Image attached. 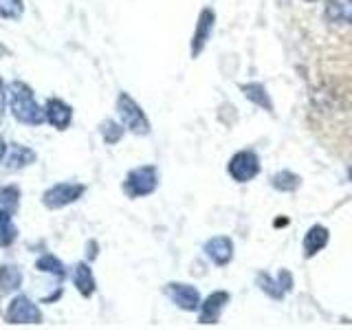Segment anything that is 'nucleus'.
I'll return each instance as SVG.
<instances>
[{"label":"nucleus","instance_id":"f257e3e1","mask_svg":"<svg viewBox=\"0 0 352 330\" xmlns=\"http://www.w3.org/2000/svg\"><path fill=\"white\" fill-rule=\"evenodd\" d=\"M7 97H9V110L16 121L25 126H42L47 121L44 108L36 102L31 86L27 82L14 80L7 86Z\"/></svg>","mask_w":352,"mask_h":330},{"label":"nucleus","instance_id":"f03ea898","mask_svg":"<svg viewBox=\"0 0 352 330\" xmlns=\"http://www.w3.org/2000/svg\"><path fill=\"white\" fill-rule=\"evenodd\" d=\"M121 190L128 198L137 201V198H146L159 190V170L157 165H139V168H132L124 183H121Z\"/></svg>","mask_w":352,"mask_h":330},{"label":"nucleus","instance_id":"7ed1b4c3","mask_svg":"<svg viewBox=\"0 0 352 330\" xmlns=\"http://www.w3.org/2000/svg\"><path fill=\"white\" fill-rule=\"evenodd\" d=\"M117 115L119 121L126 126V130H130L132 135L137 137H148L152 132V124L148 115L143 113V108L137 104V99L128 95V93H119L117 97Z\"/></svg>","mask_w":352,"mask_h":330},{"label":"nucleus","instance_id":"20e7f679","mask_svg":"<svg viewBox=\"0 0 352 330\" xmlns=\"http://www.w3.org/2000/svg\"><path fill=\"white\" fill-rule=\"evenodd\" d=\"M260 170H262V163H260L258 152L253 148H242L236 154H231V159L227 161V174L240 185L251 183L260 174Z\"/></svg>","mask_w":352,"mask_h":330},{"label":"nucleus","instance_id":"39448f33","mask_svg":"<svg viewBox=\"0 0 352 330\" xmlns=\"http://www.w3.org/2000/svg\"><path fill=\"white\" fill-rule=\"evenodd\" d=\"M84 194H86L84 183H58L42 194V205L51 209V212H58V209L77 203Z\"/></svg>","mask_w":352,"mask_h":330},{"label":"nucleus","instance_id":"423d86ee","mask_svg":"<svg viewBox=\"0 0 352 330\" xmlns=\"http://www.w3.org/2000/svg\"><path fill=\"white\" fill-rule=\"evenodd\" d=\"M163 293L176 308H181L185 313H198V308H201V302H203V297L198 293L196 286L187 282H168L163 286Z\"/></svg>","mask_w":352,"mask_h":330},{"label":"nucleus","instance_id":"0eeeda50","mask_svg":"<svg viewBox=\"0 0 352 330\" xmlns=\"http://www.w3.org/2000/svg\"><path fill=\"white\" fill-rule=\"evenodd\" d=\"M256 284H258V289L271 297V300H284L286 295H289L293 291V286H295V278H293V273L291 271H286V269H280L278 275H269L267 271H258L256 275Z\"/></svg>","mask_w":352,"mask_h":330},{"label":"nucleus","instance_id":"6e6552de","mask_svg":"<svg viewBox=\"0 0 352 330\" xmlns=\"http://www.w3.org/2000/svg\"><path fill=\"white\" fill-rule=\"evenodd\" d=\"M216 27V11L212 7H205L201 9V14L196 18V27L192 33V40H190V55L196 60L201 58V53L205 51V47L212 40V33Z\"/></svg>","mask_w":352,"mask_h":330},{"label":"nucleus","instance_id":"1a4fd4ad","mask_svg":"<svg viewBox=\"0 0 352 330\" xmlns=\"http://www.w3.org/2000/svg\"><path fill=\"white\" fill-rule=\"evenodd\" d=\"M3 317L7 324H42V311L25 295H16Z\"/></svg>","mask_w":352,"mask_h":330},{"label":"nucleus","instance_id":"9d476101","mask_svg":"<svg viewBox=\"0 0 352 330\" xmlns=\"http://www.w3.org/2000/svg\"><path fill=\"white\" fill-rule=\"evenodd\" d=\"M231 300V295L227 291H214L209 293L205 300L201 302V308H198V324L203 326H214L220 322L225 308Z\"/></svg>","mask_w":352,"mask_h":330},{"label":"nucleus","instance_id":"9b49d317","mask_svg":"<svg viewBox=\"0 0 352 330\" xmlns=\"http://www.w3.org/2000/svg\"><path fill=\"white\" fill-rule=\"evenodd\" d=\"M203 251L207 260L216 267H227L234 260V240L229 236H214L203 245Z\"/></svg>","mask_w":352,"mask_h":330},{"label":"nucleus","instance_id":"f8f14e48","mask_svg":"<svg viewBox=\"0 0 352 330\" xmlns=\"http://www.w3.org/2000/svg\"><path fill=\"white\" fill-rule=\"evenodd\" d=\"M44 115H47V121L55 128V130H66L73 121V108L64 102L60 97H49L44 102Z\"/></svg>","mask_w":352,"mask_h":330},{"label":"nucleus","instance_id":"ddd939ff","mask_svg":"<svg viewBox=\"0 0 352 330\" xmlns=\"http://www.w3.org/2000/svg\"><path fill=\"white\" fill-rule=\"evenodd\" d=\"M328 242H330L328 227L319 225V223L308 227V231L304 234V240H302V256L306 260H313L315 256H319V253L328 247Z\"/></svg>","mask_w":352,"mask_h":330},{"label":"nucleus","instance_id":"4468645a","mask_svg":"<svg viewBox=\"0 0 352 330\" xmlns=\"http://www.w3.org/2000/svg\"><path fill=\"white\" fill-rule=\"evenodd\" d=\"M73 284L77 293H80L84 300H88V297H93L95 291H97V280L93 275V269L88 267L86 262H77L73 267Z\"/></svg>","mask_w":352,"mask_h":330},{"label":"nucleus","instance_id":"2eb2a0df","mask_svg":"<svg viewBox=\"0 0 352 330\" xmlns=\"http://www.w3.org/2000/svg\"><path fill=\"white\" fill-rule=\"evenodd\" d=\"M240 91L245 95V99H249L251 104H256L258 108H262L264 113H273L275 106L271 102V95L267 91V86L262 82H247V84H240Z\"/></svg>","mask_w":352,"mask_h":330},{"label":"nucleus","instance_id":"dca6fc26","mask_svg":"<svg viewBox=\"0 0 352 330\" xmlns=\"http://www.w3.org/2000/svg\"><path fill=\"white\" fill-rule=\"evenodd\" d=\"M324 16L333 25H352V0H328Z\"/></svg>","mask_w":352,"mask_h":330},{"label":"nucleus","instance_id":"f3484780","mask_svg":"<svg viewBox=\"0 0 352 330\" xmlns=\"http://www.w3.org/2000/svg\"><path fill=\"white\" fill-rule=\"evenodd\" d=\"M38 159V154L33 152L31 148L27 146H22V143H14L11 146V152H9V157H7V170H22V168H27V165L31 163H36Z\"/></svg>","mask_w":352,"mask_h":330},{"label":"nucleus","instance_id":"a211bd4d","mask_svg":"<svg viewBox=\"0 0 352 330\" xmlns=\"http://www.w3.org/2000/svg\"><path fill=\"white\" fill-rule=\"evenodd\" d=\"M271 185L273 190H278L282 194H295L302 187V176L291 170H280L271 176Z\"/></svg>","mask_w":352,"mask_h":330},{"label":"nucleus","instance_id":"6ab92c4d","mask_svg":"<svg viewBox=\"0 0 352 330\" xmlns=\"http://www.w3.org/2000/svg\"><path fill=\"white\" fill-rule=\"evenodd\" d=\"M22 284V271L14 264H3L0 267V297H7L9 293H16Z\"/></svg>","mask_w":352,"mask_h":330},{"label":"nucleus","instance_id":"aec40b11","mask_svg":"<svg viewBox=\"0 0 352 330\" xmlns=\"http://www.w3.org/2000/svg\"><path fill=\"white\" fill-rule=\"evenodd\" d=\"M16 238H18V229L14 225V214L0 207V247L14 245Z\"/></svg>","mask_w":352,"mask_h":330},{"label":"nucleus","instance_id":"412c9836","mask_svg":"<svg viewBox=\"0 0 352 330\" xmlns=\"http://www.w3.org/2000/svg\"><path fill=\"white\" fill-rule=\"evenodd\" d=\"M99 132H102V139L106 146H115L126 135V126L124 124H117L115 119H106L99 124Z\"/></svg>","mask_w":352,"mask_h":330},{"label":"nucleus","instance_id":"4be33fe9","mask_svg":"<svg viewBox=\"0 0 352 330\" xmlns=\"http://www.w3.org/2000/svg\"><path fill=\"white\" fill-rule=\"evenodd\" d=\"M36 269H38V271H42V273L55 275V278H58V280H64V278H66V267L62 264V260H58L55 256H51V253H47V256L38 258Z\"/></svg>","mask_w":352,"mask_h":330},{"label":"nucleus","instance_id":"5701e85b","mask_svg":"<svg viewBox=\"0 0 352 330\" xmlns=\"http://www.w3.org/2000/svg\"><path fill=\"white\" fill-rule=\"evenodd\" d=\"M0 207L7 209L11 214H16V209L20 207V190L16 185L0 187Z\"/></svg>","mask_w":352,"mask_h":330},{"label":"nucleus","instance_id":"b1692460","mask_svg":"<svg viewBox=\"0 0 352 330\" xmlns=\"http://www.w3.org/2000/svg\"><path fill=\"white\" fill-rule=\"evenodd\" d=\"M25 14L22 0H0V16L5 20H20Z\"/></svg>","mask_w":352,"mask_h":330},{"label":"nucleus","instance_id":"393cba45","mask_svg":"<svg viewBox=\"0 0 352 330\" xmlns=\"http://www.w3.org/2000/svg\"><path fill=\"white\" fill-rule=\"evenodd\" d=\"M9 104V97H7V86L3 82V77H0V124H3L5 119V106Z\"/></svg>","mask_w":352,"mask_h":330},{"label":"nucleus","instance_id":"a878e982","mask_svg":"<svg viewBox=\"0 0 352 330\" xmlns=\"http://www.w3.org/2000/svg\"><path fill=\"white\" fill-rule=\"evenodd\" d=\"M86 249H88V251H86L88 260H95V258H97V242L91 240V242H88V247H86Z\"/></svg>","mask_w":352,"mask_h":330},{"label":"nucleus","instance_id":"bb28decb","mask_svg":"<svg viewBox=\"0 0 352 330\" xmlns=\"http://www.w3.org/2000/svg\"><path fill=\"white\" fill-rule=\"evenodd\" d=\"M7 157V143H5V139L0 137V161H3Z\"/></svg>","mask_w":352,"mask_h":330},{"label":"nucleus","instance_id":"cd10ccee","mask_svg":"<svg viewBox=\"0 0 352 330\" xmlns=\"http://www.w3.org/2000/svg\"><path fill=\"white\" fill-rule=\"evenodd\" d=\"M3 55H9V49L5 47V44H0V58H3Z\"/></svg>","mask_w":352,"mask_h":330},{"label":"nucleus","instance_id":"c85d7f7f","mask_svg":"<svg viewBox=\"0 0 352 330\" xmlns=\"http://www.w3.org/2000/svg\"><path fill=\"white\" fill-rule=\"evenodd\" d=\"M304 3H319V0H304Z\"/></svg>","mask_w":352,"mask_h":330},{"label":"nucleus","instance_id":"c756f323","mask_svg":"<svg viewBox=\"0 0 352 330\" xmlns=\"http://www.w3.org/2000/svg\"><path fill=\"white\" fill-rule=\"evenodd\" d=\"M348 176H350V181H352V168L348 170Z\"/></svg>","mask_w":352,"mask_h":330}]
</instances>
